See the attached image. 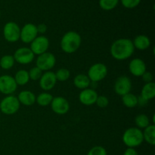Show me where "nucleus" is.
Instances as JSON below:
<instances>
[{
  "mask_svg": "<svg viewBox=\"0 0 155 155\" xmlns=\"http://www.w3.org/2000/svg\"><path fill=\"white\" fill-rule=\"evenodd\" d=\"M74 85L77 89L83 90L89 87L91 85V81L87 75L80 74L74 78Z\"/></svg>",
  "mask_w": 155,
  "mask_h": 155,
  "instance_id": "6ab92c4d",
  "label": "nucleus"
},
{
  "mask_svg": "<svg viewBox=\"0 0 155 155\" xmlns=\"http://www.w3.org/2000/svg\"><path fill=\"white\" fill-rule=\"evenodd\" d=\"M56 64V58L52 53L46 52L38 55L36 61V66L43 72L50 71Z\"/></svg>",
  "mask_w": 155,
  "mask_h": 155,
  "instance_id": "0eeeda50",
  "label": "nucleus"
},
{
  "mask_svg": "<svg viewBox=\"0 0 155 155\" xmlns=\"http://www.w3.org/2000/svg\"><path fill=\"white\" fill-rule=\"evenodd\" d=\"M143 133L144 141L151 145H155V125L150 124L148 127L144 129Z\"/></svg>",
  "mask_w": 155,
  "mask_h": 155,
  "instance_id": "412c9836",
  "label": "nucleus"
},
{
  "mask_svg": "<svg viewBox=\"0 0 155 155\" xmlns=\"http://www.w3.org/2000/svg\"><path fill=\"white\" fill-rule=\"evenodd\" d=\"M98 95L94 89L87 88L80 92L79 95V100L80 103L84 105L90 106L95 104Z\"/></svg>",
  "mask_w": 155,
  "mask_h": 155,
  "instance_id": "2eb2a0df",
  "label": "nucleus"
},
{
  "mask_svg": "<svg viewBox=\"0 0 155 155\" xmlns=\"http://www.w3.org/2000/svg\"><path fill=\"white\" fill-rule=\"evenodd\" d=\"M129 71L135 77H142L146 71V64L141 58H134L130 62Z\"/></svg>",
  "mask_w": 155,
  "mask_h": 155,
  "instance_id": "dca6fc26",
  "label": "nucleus"
},
{
  "mask_svg": "<svg viewBox=\"0 0 155 155\" xmlns=\"http://www.w3.org/2000/svg\"><path fill=\"white\" fill-rule=\"evenodd\" d=\"M142 98L147 101L153 99L155 97V83L154 82L145 83L141 91V95Z\"/></svg>",
  "mask_w": 155,
  "mask_h": 155,
  "instance_id": "aec40b11",
  "label": "nucleus"
},
{
  "mask_svg": "<svg viewBox=\"0 0 155 155\" xmlns=\"http://www.w3.org/2000/svg\"><path fill=\"white\" fill-rule=\"evenodd\" d=\"M114 89L116 94L120 96L130 93L132 89L131 80L127 76H121L118 77L115 81Z\"/></svg>",
  "mask_w": 155,
  "mask_h": 155,
  "instance_id": "f8f14e48",
  "label": "nucleus"
},
{
  "mask_svg": "<svg viewBox=\"0 0 155 155\" xmlns=\"http://www.w3.org/2000/svg\"><path fill=\"white\" fill-rule=\"evenodd\" d=\"M29 77H30V80H33V81H36V80H39L42 75V71H41L39 68L37 67H33L32 68L30 71H28Z\"/></svg>",
  "mask_w": 155,
  "mask_h": 155,
  "instance_id": "c85d7f7f",
  "label": "nucleus"
},
{
  "mask_svg": "<svg viewBox=\"0 0 155 155\" xmlns=\"http://www.w3.org/2000/svg\"><path fill=\"white\" fill-rule=\"evenodd\" d=\"M99 6L104 11H111L117 6L119 0H99Z\"/></svg>",
  "mask_w": 155,
  "mask_h": 155,
  "instance_id": "bb28decb",
  "label": "nucleus"
},
{
  "mask_svg": "<svg viewBox=\"0 0 155 155\" xmlns=\"http://www.w3.org/2000/svg\"><path fill=\"white\" fill-rule=\"evenodd\" d=\"M15 62H18L21 64H29L33 61L35 54L30 48L21 47L18 48L13 54Z\"/></svg>",
  "mask_w": 155,
  "mask_h": 155,
  "instance_id": "1a4fd4ad",
  "label": "nucleus"
},
{
  "mask_svg": "<svg viewBox=\"0 0 155 155\" xmlns=\"http://www.w3.org/2000/svg\"><path fill=\"white\" fill-rule=\"evenodd\" d=\"M124 155H139L137 151L133 148H128L124 151Z\"/></svg>",
  "mask_w": 155,
  "mask_h": 155,
  "instance_id": "f704fd0d",
  "label": "nucleus"
},
{
  "mask_svg": "<svg viewBox=\"0 0 155 155\" xmlns=\"http://www.w3.org/2000/svg\"><path fill=\"white\" fill-rule=\"evenodd\" d=\"M142 80L145 82V83H151L153 82V79H154V77H153V74H151V72L149 71H145L143 74H142Z\"/></svg>",
  "mask_w": 155,
  "mask_h": 155,
  "instance_id": "473e14b6",
  "label": "nucleus"
},
{
  "mask_svg": "<svg viewBox=\"0 0 155 155\" xmlns=\"http://www.w3.org/2000/svg\"><path fill=\"white\" fill-rule=\"evenodd\" d=\"M122 102L128 108H133L138 105V97L134 94L127 93L122 96Z\"/></svg>",
  "mask_w": 155,
  "mask_h": 155,
  "instance_id": "5701e85b",
  "label": "nucleus"
},
{
  "mask_svg": "<svg viewBox=\"0 0 155 155\" xmlns=\"http://www.w3.org/2000/svg\"><path fill=\"white\" fill-rule=\"evenodd\" d=\"M123 142L128 148L139 147L143 143L144 138L142 130L137 127H131L126 130L123 134Z\"/></svg>",
  "mask_w": 155,
  "mask_h": 155,
  "instance_id": "7ed1b4c3",
  "label": "nucleus"
},
{
  "mask_svg": "<svg viewBox=\"0 0 155 155\" xmlns=\"http://www.w3.org/2000/svg\"><path fill=\"white\" fill-rule=\"evenodd\" d=\"M18 89V85L13 77L10 75L0 76V92L3 95H12Z\"/></svg>",
  "mask_w": 155,
  "mask_h": 155,
  "instance_id": "6e6552de",
  "label": "nucleus"
},
{
  "mask_svg": "<svg viewBox=\"0 0 155 155\" xmlns=\"http://www.w3.org/2000/svg\"><path fill=\"white\" fill-rule=\"evenodd\" d=\"M38 31L36 25L32 23L26 24L21 29L20 39L24 43L30 44L38 36Z\"/></svg>",
  "mask_w": 155,
  "mask_h": 155,
  "instance_id": "9d476101",
  "label": "nucleus"
},
{
  "mask_svg": "<svg viewBox=\"0 0 155 155\" xmlns=\"http://www.w3.org/2000/svg\"><path fill=\"white\" fill-rule=\"evenodd\" d=\"M51 110L54 113L58 115L66 114L70 110V103L66 98L61 96L53 98L51 103Z\"/></svg>",
  "mask_w": 155,
  "mask_h": 155,
  "instance_id": "ddd939ff",
  "label": "nucleus"
},
{
  "mask_svg": "<svg viewBox=\"0 0 155 155\" xmlns=\"http://www.w3.org/2000/svg\"><path fill=\"white\" fill-rule=\"evenodd\" d=\"M135 124H136V127L140 130L145 129L147 127L150 125V120L146 114H140L135 118Z\"/></svg>",
  "mask_w": 155,
  "mask_h": 155,
  "instance_id": "a878e982",
  "label": "nucleus"
},
{
  "mask_svg": "<svg viewBox=\"0 0 155 155\" xmlns=\"http://www.w3.org/2000/svg\"><path fill=\"white\" fill-rule=\"evenodd\" d=\"M57 83L55 74L52 71H46L42 74V77L39 79V86L45 92L51 90L55 86Z\"/></svg>",
  "mask_w": 155,
  "mask_h": 155,
  "instance_id": "4468645a",
  "label": "nucleus"
},
{
  "mask_svg": "<svg viewBox=\"0 0 155 155\" xmlns=\"http://www.w3.org/2000/svg\"><path fill=\"white\" fill-rule=\"evenodd\" d=\"M95 104L100 108H105L109 104V100L104 95H98L96 99V101H95Z\"/></svg>",
  "mask_w": 155,
  "mask_h": 155,
  "instance_id": "2f4dec72",
  "label": "nucleus"
},
{
  "mask_svg": "<svg viewBox=\"0 0 155 155\" xmlns=\"http://www.w3.org/2000/svg\"><path fill=\"white\" fill-rule=\"evenodd\" d=\"M49 47V40L43 35L38 36L30 43V49L35 55H39L46 52Z\"/></svg>",
  "mask_w": 155,
  "mask_h": 155,
  "instance_id": "9b49d317",
  "label": "nucleus"
},
{
  "mask_svg": "<svg viewBox=\"0 0 155 155\" xmlns=\"http://www.w3.org/2000/svg\"><path fill=\"white\" fill-rule=\"evenodd\" d=\"M148 101H147L146 99H145L144 98H142V96L139 95V97H138V104H140L142 106H145V104H147Z\"/></svg>",
  "mask_w": 155,
  "mask_h": 155,
  "instance_id": "c9c22d12",
  "label": "nucleus"
},
{
  "mask_svg": "<svg viewBox=\"0 0 155 155\" xmlns=\"http://www.w3.org/2000/svg\"><path fill=\"white\" fill-rule=\"evenodd\" d=\"M36 95L31 91H21L18 95V99L20 104L25 106H31L36 103Z\"/></svg>",
  "mask_w": 155,
  "mask_h": 155,
  "instance_id": "f3484780",
  "label": "nucleus"
},
{
  "mask_svg": "<svg viewBox=\"0 0 155 155\" xmlns=\"http://www.w3.org/2000/svg\"><path fill=\"white\" fill-rule=\"evenodd\" d=\"M20 106L21 104L16 96L7 95L0 102V110L5 115H13L18 111Z\"/></svg>",
  "mask_w": 155,
  "mask_h": 155,
  "instance_id": "20e7f679",
  "label": "nucleus"
},
{
  "mask_svg": "<svg viewBox=\"0 0 155 155\" xmlns=\"http://www.w3.org/2000/svg\"><path fill=\"white\" fill-rule=\"evenodd\" d=\"M15 61L13 55L5 54L0 58V67L3 70H10L15 65Z\"/></svg>",
  "mask_w": 155,
  "mask_h": 155,
  "instance_id": "393cba45",
  "label": "nucleus"
},
{
  "mask_svg": "<svg viewBox=\"0 0 155 155\" xmlns=\"http://www.w3.org/2000/svg\"><path fill=\"white\" fill-rule=\"evenodd\" d=\"M134 51L133 41L127 38H120L115 40L110 48L111 56L117 61H124L130 58Z\"/></svg>",
  "mask_w": 155,
  "mask_h": 155,
  "instance_id": "f257e3e1",
  "label": "nucleus"
},
{
  "mask_svg": "<svg viewBox=\"0 0 155 155\" xmlns=\"http://www.w3.org/2000/svg\"><path fill=\"white\" fill-rule=\"evenodd\" d=\"M82 43L81 36L75 31H68L61 39V48L67 54L76 52Z\"/></svg>",
  "mask_w": 155,
  "mask_h": 155,
  "instance_id": "f03ea898",
  "label": "nucleus"
},
{
  "mask_svg": "<svg viewBox=\"0 0 155 155\" xmlns=\"http://www.w3.org/2000/svg\"><path fill=\"white\" fill-rule=\"evenodd\" d=\"M87 155H107V151L104 147L97 145L91 148Z\"/></svg>",
  "mask_w": 155,
  "mask_h": 155,
  "instance_id": "c756f323",
  "label": "nucleus"
},
{
  "mask_svg": "<svg viewBox=\"0 0 155 155\" xmlns=\"http://www.w3.org/2000/svg\"><path fill=\"white\" fill-rule=\"evenodd\" d=\"M21 28L17 23L9 21L5 24L3 27V36L5 39L8 42H18L20 39Z\"/></svg>",
  "mask_w": 155,
  "mask_h": 155,
  "instance_id": "423d86ee",
  "label": "nucleus"
},
{
  "mask_svg": "<svg viewBox=\"0 0 155 155\" xmlns=\"http://www.w3.org/2000/svg\"><path fill=\"white\" fill-rule=\"evenodd\" d=\"M54 74H55L57 81L60 82L67 81L71 77V72L67 68H60L54 73Z\"/></svg>",
  "mask_w": 155,
  "mask_h": 155,
  "instance_id": "cd10ccee",
  "label": "nucleus"
},
{
  "mask_svg": "<svg viewBox=\"0 0 155 155\" xmlns=\"http://www.w3.org/2000/svg\"><path fill=\"white\" fill-rule=\"evenodd\" d=\"M141 2V0H121V4L124 8L133 9L137 7Z\"/></svg>",
  "mask_w": 155,
  "mask_h": 155,
  "instance_id": "7c9ffc66",
  "label": "nucleus"
},
{
  "mask_svg": "<svg viewBox=\"0 0 155 155\" xmlns=\"http://www.w3.org/2000/svg\"><path fill=\"white\" fill-rule=\"evenodd\" d=\"M107 75V68L104 64L96 63L92 64L88 71V77L92 83H98L104 80Z\"/></svg>",
  "mask_w": 155,
  "mask_h": 155,
  "instance_id": "39448f33",
  "label": "nucleus"
},
{
  "mask_svg": "<svg viewBox=\"0 0 155 155\" xmlns=\"http://www.w3.org/2000/svg\"><path fill=\"white\" fill-rule=\"evenodd\" d=\"M15 82L18 86H25L30 81V77H29L28 71L26 70H19L15 74L14 77Z\"/></svg>",
  "mask_w": 155,
  "mask_h": 155,
  "instance_id": "4be33fe9",
  "label": "nucleus"
},
{
  "mask_svg": "<svg viewBox=\"0 0 155 155\" xmlns=\"http://www.w3.org/2000/svg\"><path fill=\"white\" fill-rule=\"evenodd\" d=\"M36 27H37L38 33H40L41 35L44 34L47 31V26L45 24H39L38 26H36Z\"/></svg>",
  "mask_w": 155,
  "mask_h": 155,
  "instance_id": "72a5a7b5",
  "label": "nucleus"
},
{
  "mask_svg": "<svg viewBox=\"0 0 155 155\" xmlns=\"http://www.w3.org/2000/svg\"><path fill=\"white\" fill-rule=\"evenodd\" d=\"M133 45L135 48L144 51V50L148 49L151 45V40L149 37H148L145 35H139L136 36L133 41Z\"/></svg>",
  "mask_w": 155,
  "mask_h": 155,
  "instance_id": "a211bd4d",
  "label": "nucleus"
},
{
  "mask_svg": "<svg viewBox=\"0 0 155 155\" xmlns=\"http://www.w3.org/2000/svg\"><path fill=\"white\" fill-rule=\"evenodd\" d=\"M53 98H54V97H53L52 95L50 94L49 92H44L39 94V95L36 97V102L37 103L39 106L45 107V106H48L49 105V104H51Z\"/></svg>",
  "mask_w": 155,
  "mask_h": 155,
  "instance_id": "b1692460",
  "label": "nucleus"
}]
</instances>
